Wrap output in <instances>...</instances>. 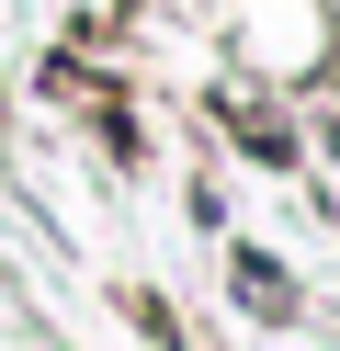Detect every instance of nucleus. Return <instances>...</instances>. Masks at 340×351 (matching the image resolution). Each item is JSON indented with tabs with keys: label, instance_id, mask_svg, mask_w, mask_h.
I'll return each instance as SVG.
<instances>
[{
	"label": "nucleus",
	"instance_id": "obj_1",
	"mask_svg": "<svg viewBox=\"0 0 340 351\" xmlns=\"http://www.w3.org/2000/svg\"><path fill=\"white\" fill-rule=\"evenodd\" d=\"M238 295H249V306H261V317H284V306H295V283H284V272H272V261H238Z\"/></svg>",
	"mask_w": 340,
	"mask_h": 351
}]
</instances>
